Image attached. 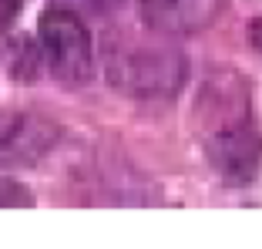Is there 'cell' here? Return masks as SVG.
<instances>
[{
	"instance_id": "1",
	"label": "cell",
	"mask_w": 262,
	"mask_h": 249,
	"mask_svg": "<svg viewBox=\"0 0 262 249\" xmlns=\"http://www.w3.org/2000/svg\"><path fill=\"white\" fill-rule=\"evenodd\" d=\"M188 61L175 44H158V40H141V44H124L111 54V81L118 91L135 94V98H171L185 85Z\"/></svg>"
},
{
	"instance_id": "2",
	"label": "cell",
	"mask_w": 262,
	"mask_h": 249,
	"mask_svg": "<svg viewBox=\"0 0 262 249\" xmlns=\"http://www.w3.org/2000/svg\"><path fill=\"white\" fill-rule=\"evenodd\" d=\"M40 51L51 68V74L68 85H81L94 71L91 34L84 27V17L71 14L64 7H51L40 17Z\"/></svg>"
},
{
	"instance_id": "3",
	"label": "cell",
	"mask_w": 262,
	"mask_h": 249,
	"mask_svg": "<svg viewBox=\"0 0 262 249\" xmlns=\"http://www.w3.org/2000/svg\"><path fill=\"white\" fill-rule=\"evenodd\" d=\"M205 155L225 185H249L262 169V132L252 125V118L208 128Z\"/></svg>"
},
{
	"instance_id": "4",
	"label": "cell",
	"mask_w": 262,
	"mask_h": 249,
	"mask_svg": "<svg viewBox=\"0 0 262 249\" xmlns=\"http://www.w3.org/2000/svg\"><path fill=\"white\" fill-rule=\"evenodd\" d=\"M57 128L27 111H0V165L34 162L54 148Z\"/></svg>"
},
{
	"instance_id": "5",
	"label": "cell",
	"mask_w": 262,
	"mask_h": 249,
	"mask_svg": "<svg viewBox=\"0 0 262 249\" xmlns=\"http://www.w3.org/2000/svg\"><path fill=\"white\" fill-rule=\"evenodd\" d=\"M141 17L158 34H192L219 10V0H138Z\"/></svg>"
},
{
	"instance_id": "6",
	"label": "cell",
	"mask_w": 262,
	"mask_h": 249,
	"mask_svg": "<svg viewBox=\"0 0 262 249\" xmlns=\"http://www.w3.org/2000/svg\"><path fill=\"white\" fill-rule=\"evenodd\" d=\"M124 0H54V7H64L77 17H108L121 10Z\"/></svg>"
},
{
	"instance_id": "7",
	"label": "cell",
	"mask_w": 262,
	"mask_h": 249,
	"mask_svg": "<svg viewBox=\"0 0 262 249\" xmlns=\"http://www.w3.org/2000/svg\"><path fill=\"white\" fill-rule=\"evenodd\" d=\"M34 195L27 185H20L17 179H0V205L7 209V205H31Z\"/></svg>"
},
{
	"instance_id": "8",
	"label": "cell",
	"mask_w": 262,
	"mask_h": 249,
	"mask_svg": "<svg viewBox=\"0 0 262 249\" xmlns=\"http://www.w3.org/2000/svg\"><path fill=\"white\" fill-rule=\"evenodd\" d=\"M20 4L24 0H0V31H7L14 24V17L20 14Z\"/></svg>"
},
{
	"instance_id": "9",
	"label": "cell",
	"mask_w": 262,
	"mask_h": 249,
	"mask_svg": "<svg viewBox=\"0 0 262 249\" xmlns=\"http://www.w3.org/2000/svg\"><path fill=\"white\" fill-rule=\"evenodd\" d=\"M249 44L255 47L262 54V17H255V20H249Z\"/></svg>"
}]
</instances>
